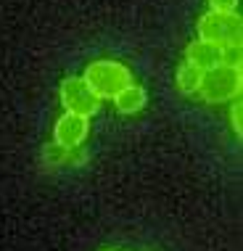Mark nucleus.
I'll return each instance as SVG.
<instances>
[{"instance_id": "11", "label": "nucleus", "mask_w": 243, "mask_h": 251, "mask_svg": "<svg viewBox=\"0 0 243 251\" xmlns=\"http://www.w3.org/2000/svg\"><path fill=\"white\" fill-rule=\"evenodd\" d=\"M209 11H219V13H235L238 11V0H206Z\"/></svg>"}, {"instance_id": "2", "label": "nucleus", "mask_w": 243, "mask_h": 251, "mask_svg": "<svg viewBox=\"0 0 243 251\" xmlns=\"http://www.w3.org/2000/svg\"><path fill=\"white\" fill-rule=\"evenodd\" d=\"M241 87H243L241 66L217 64L204 72L195 96H201L206 103H227V100H235L241 96Z\"/></svg>"}, {"instance_id": "7", "label": "nucleus", "mask_w": 243, "mask_h": 251, "mask_svg": "<svg viewBox=\"0 0 243 251\" xmlns=\"http://www.w3.org/2000/svg\"><path fill=\"white\" fill-rule=\"evenodd\" d=\"M185 61L193 66H198L201 72H206V69H212V66L219 64V48L204 43V40H193L185 48Z\"/></svg>"}, {"instance_id": "4", "label": "nucleus", "mask_w": 243, "mask_h": 251, "mask_svg": "<svg viewBox=\"0 0 243 251\" xmlns=\"http://www.w3.org/2000/svg\"><path fill=\"white\" fill-rule=\"evenodd\" d=\"M61 106L69 114H79V117L90 119L93 114H98L100 98L87 87L82 77H66L61 82Z\"/></svg>"}, {"instance_id": "8", "label": "nucleus", "mask_w": 243, "mask_h": 251, "mask_svg": "<svg viewBox=\"0 0 243 251\" xmlns=\"http://www.w3.org/2000/svg\"><path fill=\"white\" fill-rule=\"evenodd\" d=\"M201 77H204V72L198 69V66H193V64H182L180 69H177V87H180V93H185V96H195L198 93V85H201Z\"/></svg>"}, {"instance_id": "10", "label": "nucleus", "mask_w": 243, "mask_h": 251, "mask_svg": "<svg viewBox=\"0 0 243 251\" xmlns=\"http://www.w3.org/2000/svg\"><path fill=\"white\" fill-rule=\"evenodd\" d=\"M241 114H243V106H241V100L235 98V100H233V106H230V125H233V130H235V135H238V138H241V132H243Z\"/></svg>"}, {"instance_id": "9", "label": "nucleus", "mask_w": 243, "mask_h": 251, "mask_svg": "<svg viewBox=\"0 0 243 251\" xmlns=\"http://www.w3.org/2000/svg\"><path fill=\"white\" fill-rule=\"evenodd\" d=\"M241 56H243L241 43L222 45L219 48V64H225V66H241Z\"/></svg>"}, {"instance_id": "12", "label": "nucleus", "mask_w": 243, "mask_h": 251, "mask_svg": "<svg viewBox=\"0 0 243 251\" xmlns=\"http://www.w3.org/2000/svg\"><path fill=\"white\" fill-rule=\"evenodd\" d=\"M103 251H114V249H103Z\"/></svg>"}, {"instance_id": "6", "label": "nucleus", "mask_w": 243, "mask_h": 251, "mask_svg": "<svg viewBox=\"0 0 243 251\" xmlns=\"http://www.w3.org/2000/svg\"><path fill=\"white\" fill-rule=\"evenodd\" d=\"M111 100H114V106H117L119 114L130 117V114H138V111H143V108H146V103H148V93H146V87L130 82V85L124 87V90H119Z\"/></svg>"}, {"instance_id": "3", "label": "nucleus", "mask_w": 243, "mask_h": 251, "mask_svg": "<svg viewBox=\"0 0 243 251\" xmlns=\"http://www.w3.org/2000/svg\"><path fill=\"white\" fill-rule=\"evenodd\" d=\"M241 35H243V22H241L238 11L235 13L206 11L204 16L198 19V40L214 45V48L241 43Z\"/></svg>"}, {"instance_id": "1", "label": "nucleus", "mask_w": 243, "mask_h": 251, "mask_svg": "<svg viewBox=\"0 0 243 251\" xmlns=\"http://www.w3.org/2000/svg\"><path fill=\"white\" fill-rule=\"evenodd\" d=\"M82 79L87 82V87L103 100V98H114L119 90H124V87L132 82V72L127 69L124 64H119V61L98 58V61H93V64H87Z\"/></svg>"}, {"instance_id": "5", "label": "nucleus", "mask_w": 243, "mask_h": 251, "mask_svg": "<svg viewBox=\"0 0 243 251\" xmlns=\"http://www.w3.org/2000/svg\"><path fill=\"white\" fill-rule=\"evenodd\" d=\"M87 132H90V119L64 111V117H58L53 127V140L61 148H79L87 140Z\"/></svg>"}]
</instances>
